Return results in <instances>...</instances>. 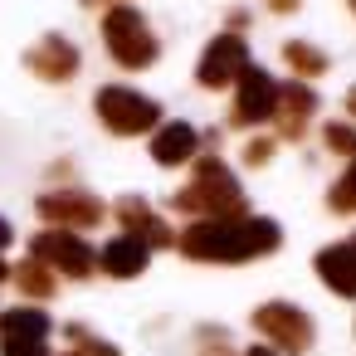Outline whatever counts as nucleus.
Instances as JSON below:
<instances>
[{"label":"nucleus","mask_w":356,"mask_h":356,"mask_svg":"<svg viewBox=\"0 0 356 356\" xmlns=\"http://www.w3.org/2000/svg\"><path fill=\"white\" fill-rule=\"evenodd\" d=\"M181 254L195 264H249L264 259L283 244V229L264 215H239V220H195L176 234Z\"/></svg>","instance_id":"nucleus-1"},{"label":"nucleus","mask_w":356,"mask_h":356,"mask_svg":"<svg viewBox=\"0 0 356 356\" xmlns=\"http://www.w3.org/2000/svg\"><path fill=\"white\" fill-rule=\"evenodd\" d=\"M171 205L181 215H195V220H239L244 215V191H239L234 171L220 156H205V161H195L191 186L176 191Z\"/></svg>","instance_id":"nucleus-2"},{"label":"nucleus","mask_w":356,"mask_h":356,"mask_svg":"<svg viewBox=\"0 0 356 356\" xmlns=\"http://www.w3.org/2000/svg\"><path fill=\"white\" fill-rule=\"evenodd\" d=\"M103 44H108V54H113L122 69H152L156 54H161V44H156L147 15L132 10V6H113V10L103 15Z\"/></svg>","instance_id":"nucleus-3"},{"label":"nucleus","mask_w":356,"mask_h":356,"mask_svg":"<svg viewBox=\"0 0 356 356\" xmlns=\"http://www.w3.org/2000/svg\"><path fill=\"white\" fill-rule=\"evenodd\" d=\"M93 108H98V122L108 132H118V137H137V132L161 127V103L147 98V93H137V88H122V83L98 88Z\"/></svg>","instance_id":"nucleus-4"},{"label":"nucleus","mask_w":356,"mask_h":356,"mask_svg":"<svg viewBox=\"0 0 356 356\" xmlns=\"http://www.w3.org/2000/svg\"><path fill=\"white\" fill-rule=\"evenodd\" d=\"M30 259H40L49 273H64V278H88L98 268V254L74 234V229H44L30 239Z\"/></svg>","instance_id":"nucleus-5"},{"label":"nucleus","mask_w":356,"mask_h":356,"mask_svg":"<svg viewBox=\"0 0 356 356\" xmlns=\"http://www.w3.org/2000/svg\"><path fill=\"white\" fill-rule=\"evenodd\" d=\"M254 327H259V337H268L278 351L302 356V351L312 346V317H307L302 307H293V302H264V307L254 312Z\"/></svg>","instance_id":"nucleus-6"},{"label":"nucleus","mask_w":356,"mask_h":356,"mask_svg":"<svg viewBox=\"0 0 356 356\" xmlns=\"http://www.w3.org/2000/svg\"><path fill=\"white\" fill-rule=\"evenodd\" d=\"M273 108H278V83L259 64H249L234 79V113H229V122L234 127H259V122L273 118Z\"/></svg>","instance_id":"nucleus-7"},{"label":"nucleus","mask_w":356,"mask_h":356,"mask_svg":"<svg viewBox=\"0 0 356 356\" xmlns=\"http://www.w3.org/2000/svg\"><path fill=\"white\" fill-rule=\"evenodd\" d=\"M103 200L98 195H88V191H49V195H40V220H49V229H93V225H103Z\"/></svg>","instance_id":"nucleus-8"},{"label":"nucleus","mask_w":356,"mask_h":356,"mask_svg":"<svg viewBox=\"0 0 356 356\" xmlns=\"http://www.w3.org/2000/svg\"><path fill=\"white\" fill-rule=\"evenodd\" d=\"M244 69H249V49H244V40L229 30V35H215V40L205 44V54H200V64H195V79H200V88H229Z\"/></svg>","instance_id":"nucleus-9"},{"label":"nucleus","mask_w":356,"mask_h":356,"mask_svg":"<svg viewBox=\"0 0 356 356\" xmlns=\"http://www.w3.org/2000/svg\"><path fill=\"white\" fill-rule=\"evenodd\" d=\"M25 64H30V74H40L44 83H69V79L79 74V49H74L64 35H44L40 44H30Z\"/></svg>","instance_id":"nucleus-10"},{"label":"nucleus","mask_w":356,"mask_h":356,"mask_svg":"<svg viewBox=\"0 0 356 356\" xmlns=\"http://www.w3.org/2000/svg\"><path fill=\"white\" fill-rule=\"evenodd\" d=\"M118 220H122V234L142 239L147 249H166V244H176V234L166 229V220H156V210H152L147 200H137V195H122V200H118Z\"/></svg>","instance_id":"nucleus-11"},{"label":"nucleus","mask_w":356,"mask_h":356,"mask_svg":"<svg viewBox=\"0 0 356 356\" xmlns=\"http://www.w3.org/2000/svg\"><path fill=\"white\" fill-rule=\"evenodd\" d=\"M312 113H317V93H312L307 83H283V88H278V108H273V118H278V132H283L288 142L302 137V127H307Z\"/></svg>","instance_id":"nucleus-12"},{"label":"nucleus","mask_w":356,"mask_h":356,"mask_svg":"<svg viewBox=\"0 0 356 356\" xmlns=\"http://www.w3.org/2000/svg\"><path fill=\"white\" fill-rule=\"evenodd\" d=\"M317 278L337 293V298H356V249L351 244H327L317 249Z\"/></svg>","instance_id":"nucleus-13"},{"label":"nucleus","mask_w":356,"mask_h":356,"mask_svg":"<svg viewBox=\"0 0 356 356\" xmlns=\"http://www.w3.org/2000/svg\"><path fill=\"white\" fill-rule=\"evenodd\" d=\"M195 147H200V132L191 122H161L156 137H152V161L156 166H181V161L195 156Z\"/></svg>","instance_id":"nucleus-14"},{"label":"nucleus","mask_w":356,"mask_h":356,"mask_svg":"<svg viewBox=\"0 0 356 356\" xmlns=\"http://www.w3.org/2000/svg\"><path fill=\"white\" fill-rule=\"evenodd\" d=\"M147 259H152V249H147L142 239H132V234H118L113 244H103V254H98V268H103V273H113V278H137V273L147 268Z\"/></svg>","instance_id":"nucleus-15"},{"label":"nucleus","mask_w":356,"mask_h":356,"mask_svg":"<svg viewBox=\"0 0 356 356\" xmlns=\"http://www.w3.org/2000/svg\"><path fill=\"white\" fill-rule=\"evenodd\" d=\"M49 312L44 307H10L0 312V341H49Z\"/></svg>","instance_id":"nucleus-16"},{"label":"nucleus","mask_w":356,"mask_h":356,"mask_svg":"<svg viewBox=\"0 0 356 356\" xmlns=\"http://www.w3.org/2000/svg\"><path fill=\"white\" fill-rule=\"evenodd\" d=\"M283 64H288L298 79H317V74H327V54H322L317 44H307V40H288V44H283Z\"/></svg>","instance_id":"nucleus-17"},{"label":"nucleus","mask_w":356,"mask_h":356,"mask_svg":"<svg viewBox=\"0 0 356 356\" xmlns=\"http://www.w3.org/2000/svg\"><path fill=\"white\" fill-rule=\"evenodd\" d=\"M15 283H20V293H30V298H54V273H49L40 259H25V264L15 268Z\"/></svg>","instance_id":"nucleus-18"},{"label":"nucleus","mask_w":356,"mask_h":356,"mask_svg":"<svg viewBox=\"0 0 356 356\" xmlns=\"http://www.w3.org/2000/svg\"><path fill=\"white\" fill-rule=\"evenodd\" d=\"M327 205L337 210V215H356V161L332 181V191H327Z\"/></svg>","instance_id":"nucleus-19"},{"label":"nucleus","mask_w":356,"mask_h":356,"mask_svg":"<svg viewBox=\"0 0 356 356\" xmlns=\"http://www.w3.org/2000/svg\"><path fill=\"white\" fill-rule=\"evenodd\" d=\"M322 142H327V152L356 161V127H351V122H327V127H322Z\"/></svg>","instance_id":"nucleus-20"},{"label":"nucleus","mask_w":356,"mask_h":356,"mask_svg":"<svg viewBox=\"0 0 356 356\" xmlns=\"http://www.w3.org/2000/svg\"><path fill=\"white\" fill-rule=\"evenodd\" d=\"M268 156H273V142H268V137H254V142L244 147V161H249V166H264Z\"/></svg>","instance_id":"nucleus-21"},{"label":"nucleus","mask_w":356,"mask_h":356,"mask_svg":"<svg viewBox=\"0 0 356 356\" xmlns=\"http://www.w3.org/2000/svg\"><path fill=\"white\" fill-rule=\"evenodd\" d=\"M264 6H268L273 15H293V10L302 6V0H264Z\"/></svg>","instance_id":"nucleus-22"},{"label":"nucleus","mask_w":356,"mask_h":356,"mask_svg":"<svg viewBox=\"0 0 356 356\" xmlns=\"http://www.w3.org/2000/svg\"><path fill=\"white\" fill-rule=\"evenodd\" d=\"M200 356H234V351H229V341H225V337H220V332H215V341H210V346H205V351H200Z\"/></svg>","instance_id":"nucleus-23"},{"label":"nucleus","mask_w":356,"mask_h":356,"mask_svg":"<svg viewBox=\"0 0 356 356\" xmlns=\"http://www.w3.org/2000/svg\"><path fill=\"white\" fill-rule=\"evenodd\" d=\"M244 356H278V351H273V346H249Z\"/></svg>","instance_id":"nucleus-24"},{"label":"nucleus","mask_w":356,"mask_h":356,"mask_svg":"<svg viewBox=\"0 0 356 356\" xmlns=\"http://www.w3.org/2000/svg\"><path fill=\"white\" fill-rule=\"evenodd\" d=\"M10 239H15V234H10V225H6V220H0V249H6Z\"/></svg>","instance_id":"nucleus-25"},{"label":"nucleus","mask_w":356,"mask_h":356,"mask_svg":"<svg viewBox=\"0 0 356 356\" xmlns=\"http://www.w3.org/2000/svg\"><path fill=\"white\" fill-rule=\"evenodd\" d=\"M346 113H351V122H356V88L346 93Z\"/></svg>","instance_id":"nucleus-26"},{"label":"nucleus","mask_w":356,"mask_h":356,"mask_svg":"<svg viewBox=\"0 0 356 356\" xmlns=\"http://www.w3.org/2000/svg\"><path fill=\"white\" fill-rule=\"evenodd\" d=\"M83 6H113V0H83Z\"/></svg>","instance_id":"nucleus-27"},{"label":"nucleus","mask_w":356,"mask_h":356,"mask_svg":"<svg viewBox=\"0 0 356 356\" xmlns=\"http://www.w3.org/2000/svg\"><path fill=\"white\" fill-rule=\"evenodd\" d=\"M346 6H351V15H356V0H346Z\"/></svg>","instance_id":"nucleus-28"},{"label":"nucleus","mask_w":356,"mask_h":356,"mask_svg":"<svg viewBox=\"0 0 356 356\" xmlns=\"http://www.w3.org/2000/svg\"><path fill=\"white\" fill-rule=\"evenodd\" d=\"M0 278H6V264H0Z\"/></svg>","instance_id":"nucleus-29"},{"label":"nucleus","mask_w":356,"mask_h":356,"mask_svg":"<svg viewBox=\"0 0 356 356\" xmlns=\"http://www.w3.org/2000/svg\"><path fill=\"white\" fill-rule=\"evenodd\" d=\"M346 244H351V249H356V239H346Z\"/></svg>","instance_id":"nucleus-30"}]
</instances>
